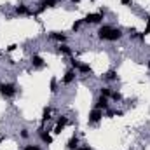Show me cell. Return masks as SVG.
<instances>
[{
	"label": "cell",
	"instance_id": "cell-18",
	"mask_svg": "<svg viewBox=\"0 0 150 150\" xmlns=\"http://www.w3.org/2000/svg\"><path fill=\"white\" fill-rule=\"evenodd\" d=\"M79 72H80V74H91V72H93V68H91V65H87V63H80Z\"/></svg>",
	"mask_w": 150,
	"mask_h": 150
},
{
	"label": "cell",
	"instance_id": "cell-28",
	"mask_svg": "<svg viewBox=\"0 0 150 150\" xmlns=\"http://www.w3.org/2000/svg\"><path fill=\"white\" fill-rule=\"evenodd\" d=\"M77 150H93V149H91L89 145H80V147H79Z\"/></svg>",
	"mask_w": 150,
	"mask_h": 150
},
{
	"label": "cell",
	"instance_id": "cell-32",
	"mask_svg": "<svg viewBox=\"0 0 150 150\" xmlns=\"http://www.w3.org/2000/svg\"><path fill=\"white\" fill-rule=\"evenodd\" d=\"M4 140H5V138H4V136H2V138H0V143H2V142H4Z\"/></svg>",
	"mask_w": 150,
	"mask_h": 150
},
{
	"label": "cell",
	"instance_id": "cell-21",
	"mask_svg": "<svg viewBox=\"0 0 150 150\" xmlns=\"http://www.w3.org/2000/svg\"><path fill=\"white\" fill-rule=\"evenodd\" d=\"M70 67H72V70L77 72V70L80 68V61H79V59H75V58H72V59H70Z\"/></svg>",
	"mask_w": 150,
	"mask_h": 150
},
{
	"label": "cell",
	"instance_id": "cell-33",
	"mask_svg": "<svg viewBox=\"0 0 150 150\" xmlns=\"http://www.w3.org/2000/svg\"><path fill=\"white\" fill-rule=\"evenodd\" d=\"M91 2H96V0H91Z\"/></svg>",
	"mask_w": 150,
	"mask_h": 150
},
{
	"label": "cell",
	"instance_id": "cell-24",
	"mask_svg": "<svg viewBox=\"0 0 150 150\" xmlns=\"http://www.w3.org/2000/svg\"><path fill=\"white\" fill-rule=\"evenodd\" d=\"M142 35H143V37L150 35V18H147V25H145V30L142 32Z\"/></svg>",
	"mask_w": 150,
	"mask_h": 150
},
{
	"label": "cell",
	"instance_id": "cell-26",
	"mask_svg": "<svg viewBox=\"0 0 150 150\" xmlns=\"http://www.w3.org/2000/svg\"><path fill=\"white\" fill-rule=\"evenodd\" d=\"M23 150H42L38 145H25V149Z\"/></svg>",
	"mask_w": 150,
	"mask_h": 150
},
{
	"label": "cell",
	"instance_id": "cell-16",
	"mask_svg": "<svg viewBox=\"0 0 150 150\" xmlns=\"http://www.w3.org/2000/svg\"><path fill=\"white\" fill-rule=\"evenodd\" d=\"M56 51H58L59 54H65V56H72V54H74L72 47H68L67 44H59V45L56 47Z\"/></svg>",
	"mask_w": 150,
	"mask_h": 150
},
{
	"label": "cell",
	"instance_id": "cell-17",
	"mask_svg": "<svg viewBox=\"0 0 150 150\" xmlns=\"http://www.w3.org/2000/svg\"><path fill=\"white\" fill-rule=\"evenodd\" d=\"M100 96H105V98L110 100V96H112V87H108V86H101V87H100Z\"/></svg>",
	"mask_w": 150,
	"mask_h": 150
},
{
	"label": "cell",
	"instance_id": "cell-9",
	"mask_svg": "<svg viewBox=\"0 0 150 150\" xmlns=\"http://www.w3.org/2000/svg\"><path fill=\"white\" fill-rule=\"evenodd\" d=\"M56 5H58V0H42V2L38 4L37 12H44V11L52 9V7H56Z\"/></svg>",
	"mask_w": 150,
	"mask_h": 150
},
{
	"label": "cell",
	"instance_id": "cell-10",
	"mask_svg": "<svg viewBox=\"0 0 150 150\" xmlns=\"http://www.w3.org/2000/svg\"><path fill=\"white\" fill-rule=\"evenodd\" d=\"M75 77H77V72L70 68V70H67V74L63 75V79H61V82H63L65 86H70V84H72V82L75 80Z\"/></svg>",
	"mask_w": 150,
	"mask_h": 150
},
{
	"label": "cell",
	"instance_id": "cell-6",
	"mask_svg": "<svg viewBox=\"0 0 150 150\" xmlns=\"http://www.w3.org/2000/svg\"><path fill=\"white\" fill-rule=\"evenodd\" d=\"M37 134L40 136V140H42L45 145H52V143H54V138H52V136H51V134H49V133L44 129V126H40V127H38Z\"/></svg>",
	"mask_w": 150,
	"mask_h": 150
},
{
	"label": "cell",
	"instance_id": "cell-30",
	"mask_svg": "<svg viewBox=\"0 0 150 150\" xmlns=\"http://www.w3.org/2000/svg\"><path fill=\"white\" fill-rule=\"evenodd\" d=\"M70 2H72V4H79V2H80V0H70Z\"/></svg>",
	"mask_w": 150,
	"mask_h": 150
},
{
	"label": "cell",
	"instance_id": "cell-20",
	"mask_svg": "<svg viewBox=\"0 0 150 150\" xmlns=\"http://www.w3.org/2000/svg\"><path fill=\"white\" fill-rule=\"evenodd\" d=\"M82 23H84V19H77V21H75L74 25H72V32H74V33H77V32L80 30V26H82Z\"/></svg>",
	"mask_w": 150,
	"mask_h": 150
},
{
	"label": "cell",
	"instance_id": "cell-14",
	"mask_svg": "<svg viewBox=\"0 0 150 150\" xmlns=\"http://www.w3.org/2000/svg\"><path fill=\"white\" fill-rule=\"evenodd\" d=\"M79 147H80V140H79V136H77V134H74V136L67 142V149H68V150H77Z\"/></svg>",
	"mask_w": 150,
	"mask_h": 150
},
{
	"label": "cell",
	"instance_id": "cell-13",
	"mask_svg": "<svg viewBox=\"0 0 150 150\" xmlns=\"http://www.w3.org/2000/svg\"><path fill=\"white\" fill-rule=\"evenodd\" d=\"M47 37L51 38V40L59 42V44H65V42H67V35H65V33H61V32H51Z\"/></svg>",
	"mask_w": 150,
	"mask_h": 150
},
{
	"label": "cell",
	"instance_id": "cell-15",
	"mask_svg": "<svg viewBox=\"0 0 150 150\" xmlns=\"http://www.w3.org/2000/svg\"><path fill=\"white\" fill-rule=\"evenodd\" d=\"M32 65H33V68H44L45 61H44V58L40 54H33L32 56Z\"/></svg>",
	"mask_w": 150,
	"mask_h": 150
},
{
	"label": "cell",
	"instance_id": "cell-29",
	"mask_svg": "<svg viewBox=\"0 0 150 150\" xmlns=\"http://www.w3.org/2000/svg\"><path fill=\"white\" fill-rule=\"evenodd\" d=\"M133 0H120V5H131Z\"/></svg>",
	"mask_w": 150,
	"mask_h": 150
},
{
	"label": "cell",
	"instance_id": "cell-4",
	"mask_svg": "<svg viewBox=\"0 0 150 150\" xmlns=\"http://www.w3.org/2000/svg\"><path fill=\"white\" fill-rule=\"evenodd\" d=\"M14 12H16V16H32L33 12L30 11V7L26 5V4H18V5H14Z\"/></svg>",
	"mask_w": 150,
	"mask_h": 150
},
{
	"label": "cell",
	"instance_id": "cell-8",
	"mask_svg": "<svg viewBox=\"0 0 150 150\" xmlns=\"http://www.w3.org/2000/svg\"><path fill=\"white\" fill-rule=\"evenodd\" d=\"M94 108H98V110H108L110 108V105H108V98H105V96H98L96 98V101H94Z\"/></svg>",
	"mask_w": 150,
	"mask_h": 150
},
{
	"label": "cell",
	"instance_id": "cell-19",
	"mask_svg": "<svg viewBox=\"0 0 150 150\" xmlns=\"http://www.w3.org/2000/svg\"><path fill=\"white\" fill-rule=\"evenodd\" d=\"M49 89H51V93H52V94H56V93H58V80H56V79H51Z\"/></svg>",
	"mask_w": 150,
	"mask_h": 150
},
{
	"label": "cell",
	"instance_id": "cell-25",
	"mask_svg": "<svg viewBox=\"0 0 150 150\" xmlns=\"http://www.w3.org/2000/svg\"><path fill=\"white\" fill-rule=\"evenodd\" d=\"M129 37L131 38H138L140 37V32H136V28H129Z\"/></svg>",
	"mask_w": 150,
	"mask_h": 150
},
{
	"label": "cell",
	"instance_id": "cell-3",
	"mask_svg": "<svg viewBox=\"0 0 150 150\" xmlns=\"http://www.w3.org/2000/svg\"><path fill=\"white\" fill-rule=\"evenodd\" d=\"M103 19H105L103 14H100V12H89V14L84 18V23H87V25H100Z\"/></svg>",
	"mask_w": 150,
	"mask_h": 150
},
{
	"label": "cell",
	"instance_id": "cell-5",
	"mask_svg": "<svg viewBox=\"0 0 150 150\" xmlns=\"http://www.w3.org/2000/svg\"><path fill=\"white\" fill-rule=\"evenodd\" d=\"M67 126H68V117H67V115H61V117L58 119L56 126H54V134H61Z\"/></svg>",
	"mask_w": 150,
	"mask_h": 150
},
{
	"label": "cell",
	"instance_id": "cell-7",
	"mask_svg": "<svg viewBox=\"0 0 150 150\" xmlns=\"http://www.w3.org/2000/svg\"><path fill=\"white\" fill-rule=\"evenodd\" d=\"M89 124H98L101 119H103V110H98V108H93L89 112Z\"/></svg>",
	"mask_w": 150,
	"mask_h": 150
},
{
	"label": "cell",
	"instance_id": "cell-12",
	"mask_svg": "<svg viewBox=\"0 0 150 150\" xmlns=\"http://www.w3.org/2000/svg\"><path fill=\"white\" fill-rule=\"evenodd\" d=\"M103 80H105V82H117V80H119L117 70H108V72H105V74H103Z\"/></svg>",
	"mask_w": 150,
	"mask_h": 150
},
{
	"label": "cell",
	"instance_id": "cell-22",
	"mask_svg": "<svg viewBox=\"0 0 150 150\" xmlns=\"http://www.w3.org/2000/svg\"><path fill=\"white\" fill-rule=\"evenodd\" d=\"M110 100H113V101H122V94H120L119 91H112V96H110Z\"/></svg>",
	"mask_w": 150,
	"mask_h": 150
},
{
	"label": "cell",
	"instance_id": "cell-31",
	"mask_svg": "<svg viewBox=\"0 0 150 150\" xmlns=\"http://www.w3.org/2000/svg\"><path fill=\"white\" fill-rule=\"evenodd\" d=\"M147 67H149V70H150V59H149V61H147Z\"/></svg>",
	"mask_w": 150,
	"mask_h": 150
},
{
	"label": "cell",
	"instance_id": "cell-2",
	"mask_svg": "<svg viewBox=\"0 0 150 150\" xmlns=\"http://www.w3.org/2000/svg\"><path fill=\"white\" fill-rule=\"evenodd\" d=\"M122 37H124L122 30H120V28H115V26H112V28L108 30V33L101 38V40H107V42H117V40H120Z\"/></svg>",
	"mask_w": 150,
	"mask_h": 150
},
{
	"label": "cell",
	"instance_id": "cell-23",
	"mask_svg": "<svg viewBox=\"0 0 150 150\" xmlns=\"http://www.w3.org/2000/svg\"><path fill=\"white\" fill-rule=\"evenodd\" d=\"M19 136H21L23 140H28V138H30V129H26V127H23V129L19 131Z\"/></svg>",
	"mask_w": 150,
	"mask_h": 150
},
{
	"label": "cell",
	"instance_id": "cell-27",
	"mask_svg": "<svg viewBox=\"0 0 150 150\" xmlns=\"http://www.w3.org/2000/svg\"><path fill=\"white\" fill-rule=\"evenodd\" d=\"M16 47H18L16 44H11V45H9V47L5 49V52H12V51H16Z\"/></svg>",
	"mask_w": 150,
	"mask_h": 150
},
{
	"label": "cell",
	"instance_id": "cell-1",
	"mask_svg": "<svg viewBox=\"0 0 150 150\" xmlns=\"http://www.w3.org/2000/svg\"><path fill=\"white\" fill-rule=\"evenodd\" d=\"M19 93V87L12 82H0V94L5 100H12L16 94Z\"/></svg>",
	"mask_w": 150,
	"mask_h": 150
},
{
	"label": "cell",
	"instance_id": "cell-11",
	"mask_svg": "<svg viewBox=\"0 0 150 150\" xmlns=\"http://www.w3.org/2000/svg\"><path fill=\"white\" fill-rule=\"evenodd\" d=\"M51 115H52V108H51V107H44V110H42V119H40V124H42V126H45V124L51 120Z\"/></svg>",
	"mask_w": 150,
	"mask_h": 150
}]
</instances>
